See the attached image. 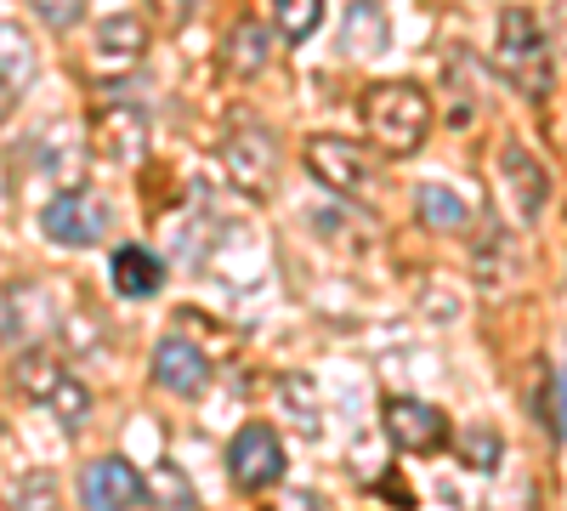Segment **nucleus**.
<instances>
[{"mask_svg":"<svg viewBox=\"0 0 567 511\" xmlns=\"http://www.w3.org/2000/svg\"><path fill=\"white\" fill-rule=\"evenodd\" d=\"M499 182H505V194H511V205H516L523 222L545 216V205H550V171H545V160L528 143H505L499 149Z\"/></svg>","mask_w":567,"mask_h":511,"instance_id":"9","label":"nucleus"},{"mask_svg":"<svg viewBox=\"0 0 567 511\" xmlns=\"http://www.w3.org/2000/svg\"><path fill=\"white\" fill-rule=\"evenodd\" d=\"M363 131L369 143L381 154H414L425 143V131H432V98L414 85V80H381L363 91Z\"/></svg>","mask_w":567,"mask_h":511,"instance_id":"1","label":"nucleus"},{"mask_svg":"<svg viewBox=\"0 0 567 511\" xmlns=\"http://www.w3.org/2000/svg\"><path fill=\"white\" fill-rule=\"evenodd\" d=\"M227 478L233 489H245V494H261L284 478V443L267 421H250L239 427V438L227 443Z\"/></svg>","mask_w":567,"mask_h":511,"instance_id":"7","label":"nucleus"},{"mask_svg":"<svg viewBox=\"0 0 567 511\" xmlns=\"http://www.w3.org/2000/svg\"><path fill=\"white\" fill-rule=\"evenodd\" d=\"M159 285H165V267H159L154 251H142V245H120L114 251V290L120 296L148 302V296H159Z\"/></svg>","mask_w":567,"mask_h":511,"instance_id":"16","label":"nucleus"},{"mask_svg":"<svg viewBox=\"0 0 567 511\" xmlns=\"http://www.w3.org/2000/svg\"><path fill=\"white\" fill-rule=\"evenodd\" d=\"M556 40L567 45V0H561V7H556Z\"/></svg>","mask_w":567,"mask_h":511,"instance_id":"26","label":"nucleus"},{"mask_svg":"<svg viewBox=\"0 0 567 511\" xmlns=\"http://www.w3.org/2000/svg\"><path fill=\"white\" fill-rule=\"evenodd\" d=\"M0 74H7L18 91L34 80V45L18 23H0Z\"/></svg>","mask_w":567,"mask_h":511,"instance_id":"18","label":"nucleus"},{"mask_svg":"<svg viewBox=\"0 0 567 511\" xmlns=\"http://www.w3.org/2000/svg\"><path fill=\"white\" fill-rule=\"evenodd\" d=\"M148 7H159V18L182 29L187 18H194V12H199V0H148Z\"/></svg>","mask_w":567,"mask_h":511,"instance_id":"24","label":"nucleus"},{"mask_svg":"<svg viewBox=\"0 0 567 511\" xmlns=\"http://www.w3.org/2000/svg\"><path fill=\"white\" fill-rule=\"evenodd\" d=\"M221 63L227 74H239V80H256L267 63H272V29L245 18V23H233V34L221 40Z\"/></svg>","mask_w":567,"mask_h":511,"instance_id":"14","label":"nucleus"},{"mask_svg":"<svg viewBox=\"0 0 567 511\" xmlns=\"http://www.w3.org/2000/svg\"><path fill=\"white\" fill-rule=\"evenodd\" d=\"M12 98H18V85H12L7 74H0V120H7V114H12Z\"/></svg>","mask_w":567,"mask_h":511,"instance_id":"25","label":"nucleus"},{"mask_svg":"<svg viewBox=\"0 0 567 511\" xmlns=\"http://www.w3.org/2000/svg\"><path fill=\"white\" fill-rule=\"evenodd\" d=\"M148 23L131 18V12H114L97 23V34H91V52H85V74L91 80H125L142 58H148Z\"/></svg>","mask_w":567,"mask_h":511,"instance_id":"4","label":"nucleus"},{"mask_svg":"<svg viewBox=\"0 0 567 511\" xmlns=\"http://www.w3.org/2000/svg\"><path fill=\"white\" fill-rule=\"evenodd\" d=\"M414 205H420V222L432 227V234H460V227L471 222L465 200L454 188H443V182H425V188L414 194Z\"/></svg>","mask_w":567,"mask_h":511,"instance_id":"17","label":"nucleus"},{"mask_svg":"<svg viewBox=\"0 0 567 511\" xmlns=\"http://www.w3.org/2000/svg\"><path fill=\"white\" fill-rule=\"evenodd\" d=\"M386 40H392L386 7H374V0H352L347 18H341V52L374 58V52H386Z\"/></svg>","mask_w":567,"mask_h":511,"instance_id":"15","label":"nucleus"},{"mask_svg":"<svg viewBox=\"0 0 567 511\" xmlns=\"http://www.w3.org/2000/svg\"><path fill=\"white\" fill-rule=\"evenodd\" d=\"M91 149H97L109 165H136L148 154V120H142L131 103H109L97 120H91Z\"/></svg>","mask_w":567,"mask_h":511,"instance_id":"12","label":"nucleus"},{"mask_svg":"<svg viewBox=\"0 0 567 511\" xmlns=\"http://www.w3.org/2000/svg\"><path fill=\"white\" fill-rule=\"evenodd\" d=\"M154 381L171 392V398H199L210 387V358L187 341V336H165L154 347Z\"/></svg>","mask_w":567,"mask_h":511,"instance_id":"13","label":"nucleus"},{"mask_svg":"<svg viewBox=\"0 0 567 511\" xmlns=\"http://www.w3.org/2000/svg\"><path fill=\"white\" fill-rule=\"evenodd\" d=\"M539 421L550 427V438H567V381L556 369H545V381H539Z\"/></svg>","mask_w":567,"mask_h":511,"instance_id":"20","label":"nucleus"},{"mask_svg":"<svg viewBox=\"0 0 567 511\" xmlns=\"http://www.w3.org/2000/svg\"><path fill=\"white\" fill-rule=\"evenodd\" d=\"M80 500L91 511H125V505H148V478H136V467H125V460H91V472L80 478Z\"/></svg>","mask_w":567,"mask_h":511,"instance_id":"11","label":"nucleus"},{"mask_svg":"<svg viewBox=\"0 0 567 511\" xmlns=\"http://www.w3.org/2000/svg\"><path fill=\"white\" fill-rule=\"evenodd\" d=\"M307 171L323 182V188H336L347 200L369 194L374 188V165L358 143H347V136H307Z\"/></svg>","mask_w":567,"mask_h":511,"instance_id":"8","label":"nucleus"},{"mask_svg":"<svg viewBox=\"0 0 567 511\" xmlns=\"http://www.w3.org/2000/svg\"><path fill=\"white\" fill-rule=\"evenodd\" d=\"M465 454H471V467H477V472H494V467H499V438L471 432V438H465Z\"/></svg>","mask_w":567,"mask_h":511,"instance_id":"23","label":"nucleus"},{"mask_svg":"<svg viewBox=\"0 0 567 511\" xmlns=\"http://www.w3.org/2000/svg\"><path fill=\"white\" fill-rule=\"evenodd\" d=\"M12 387L29 398V403H40L45 415H58V427L63 432H80L85 421H91V387L74 376V369L63 364V358H52V352H18V364H12Z\"/></svg>","mask_w":567,"mask_h":511,"instance_id":"2","label":"nucleus"},{"mask_svg":"<svg viewBox=\"0 0 567 511\" xmlns=\"http://www.w3.org/2000/svg\"><path fill=\"white\" fill-rule=\"evenodd\" d=\"M323 18V0H272V23L284 40H307Z\"/></svg>","mask_w":567,"mask_h":511,"instance_id":"19","label":"nucleus"},{"mask_svg":"<svg viewBox=\"0 0 567 511\" xmlns=\"http://www.w3.org/2000/svg\"><path fill=\"white\" fill-rule=\"evenodd\" d=\"M29 7H34V18H40L45 29H58V34L85 18V0H29Z\"/></svg>","mask_w":567,"mask_h":511,"instance_id":"21","label":"nucleus"},{"mask_svg":"<svg viewBox=\"0 0 567 511\" xmlns=\"http://www.w3.org/2000/svg\"><path fill=\"white\" fill-rule=\"evenodd\" d=\"M386 438L403 454H432L449 443V415L420 398H386Z\"/></svg>","mask_w":567,"mask_h":511,"instance_id":"10","label":"nucleus"},{"mask_svg":"<svg viewBox=\"0 0 567 511\" xmlns=\"http://www.w3.org/2000/svg\"><path fill=\"white\" fill-rule=\"evenodd\" d=\"M40 227H45V239H52V245L85 251V245H97L109 234V205L97 194H85V188H63L58 200H45Z\"/></svg>","mask_w":567,"mask_h":511,"instance_id":"5","label":"nucleus"},{"mask_svg":"<svg viewBox=\"0 0 567 511\" xmlns=\"http://www.w3.org/2000/svg\"><path fill=\"white\" fill-rule=\"evenodd\" d=\"M221 165L233 176V188L267 194L272 176H278V143H272V131L256 125V120H239V125L227 131V143H221Z\"/></svg>","mask_w":567,"mask_h":511,"instance_id":"6","label":"nucleus"},{"mask_svg":"<svg viewBox=\"0 0 567 511\" xmlns=\"http://www.w3.org/2000/svg\"><path fill=\"white\" fill-rule=\"evenodd\" d=\"M494 63L499 74L523 91L528 103H539L550 91V58H545V23L528 7H505L494 29Z\"/></svg>","mask_w":567,"mask_h":511,"instance_id":"3","label":"nucleus"},{"mask_svg":"<svg viewBox=\"0 0 567 511\" xmlns=\"http://www.w3.org/2000/svg\"><path fill=\"white\" fill-rule=\"evenodd\" d=\"M148 494L165 500V505H194V489H187V478H176V467H154Z\"/></svg>","mask_w":567,"mask_h":511,"instance_id":"22","label":"nucleus"}]
</instances>
